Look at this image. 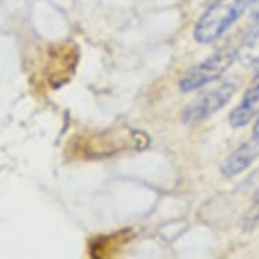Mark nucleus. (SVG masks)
<instances>
[{"label":"nucleus","instance_id":"f257e3e1","mask_svg":"<svg viewBox=\"0 0 259 259\" xmlns=\"http://www.w3.org/2000/svg\"><path fill=\"white\" fill-rule=\"evenodd\" d=\"M251 0H216L200 18L194 37L200 44H210L225 34V31L239 21Z\"/></svg>","mask_w":259,"mask_h":259},{"label":"nucleus","instance_id":"f03ea898","mask_svg":"<svg viewBox=\"0 0 259 259\" xmlns=\"http://www.w3.org/2000/svg\"><path fill=\"white\" fill-rule=\"evenodd\" d=\"M238 59V51L225 48L212 55L202 63L191 67L179 81V87L183 93H190L197 89L217 80L223 76L231 65Z\"/></svg>","mask_w":259,"mask_h":259},{"label":"nucleus","instance_id":"7ed1b4c3","mask_svg":"<svg viewBox=\"0 0 259 259\" xmlns=\"http://www.w3.org/2000/svg\"><path fill=\"white\" fill-rule=\"evenodd\" d=\"M238 90V84L234 81H224L217 89L202 94L193 102L189 103L183 110L182 119L186 123H197L209 118L210 115L221 110L230 102L231 98Z\"/></svg>","mask_w":259,"mask_h":259},{"label":"nucleus","instance_id":"20e7f679","mask_svg":"<svg viewBox=\"0 0 259 259\" xmlns=\"http://www.w3.org/2000/svg\"><path fill=\"white\" fill-rule=\"evenodd\" d=\"M259 157V137H251L250 140L244 141L239 145L230 156L227 157L220 166L221 174L227 178H232L246 171L248 167Z\"/></svg>","mask_w":259,"mask_h":259},{"label":"nucleus","instance_id":"39448f33","mask_svg":"<svg viewBox=\"0 0 259 259\" xmlns=\"http://www.w3.org/2000/svg\"><path fill=\"white\" fill-rule=\"evenodd\" d=\"M259 113V73L243 95L242 101L230 115V122L234 127H243L252 121Z\"/></svg>","mask_w":259,"mask_h":259},{"label":"nucleus","instance_id":"423d86ee","mask_svg":"<svg viewBox=\"0 0 259 259\" xmlns=\"http://www.w3.org/2000/svg\"><path fill=\"white\" fill-rule=\"evenodd\" d=\"M238 49V59L246 67L259 64V18Z\"/></svg>","mask_w":259,"mask_h":259},{"label":"nucleus","instance_id":"0eeeda50","mask_svg":"<svg viewBox=\"0 0 259 259\" xmlns=\"http://www.w3.org/2000/svg\"><path fill=\"white\" fill-rule=\"evenodd\" d=\"M252 5V14L255 18H259V0H251Z\"/></svg>","mask_w":259,"mask_h":259},{"label":"nucleus","instance_id":"6e6552de","mask_svg":"<svg viewBox=\"0 0 259 259\" xmlns=\"http://www.w3.org/2000/svg\"><path fill=\"white\" fill-rule=\"evenodd\" d=\"M254 136L259 137V113H258V117H256V121H255L254 123Z\"/></svg>","mask_w":259,"mask_h":259}]
</instances>
